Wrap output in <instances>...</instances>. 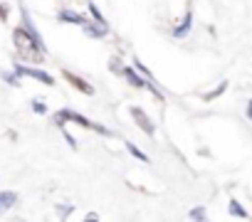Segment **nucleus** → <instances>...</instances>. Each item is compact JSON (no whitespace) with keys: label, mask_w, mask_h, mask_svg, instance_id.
I'll list each match as a JSON object with an SVG mask.
<instances>
[{"label":"nucleus","mask_w":252,"mask_h":222,"mask_svg":"<svg viewBox=\"0 0 252 222\" xmlns=\"http://www.w3.org/2000/svg\"><path fill=\"white\" fill-rule=\"evenodd\" d=\"M13 42H15V50L23 57H28V59H42L45 57V42H42V37L30 35L25 28H15L13 30Z\"/></svg>","instance_id":"obj_1"},{"label":"nucleus","mask_w":252,"mask_h":222,"mask_svg":"<svg viewBox=\"0 0 252 222\" xmlns=\"http://www.w3.org/2000/svg\"><path fill=\"white\" fill-rule=\"evenodd\" d=\"M57 126L60 129H64V124L67 121H74V124H79V126H84V129H94L96 134H101V136H111V131L109 129H104L101 124H94V121H89V119H84V116H79V114H74V111H69V109H62L60 114H57Z\"/></svg>","instance_id":"obj_2"},{"label":"nucleus","mask_w":252,"mask_h":222,"mask_svg":"<svg viewBox=\"0 0 252 222\" xmlns=\"http://www.w3.org/2000/svg\"><path fill=\"white\" fill-rule=\"evenodd\" d=\"M15 74H18V77H32V79H37V82H42V84H47V86H52V84H55V79H52L47 72H42V69H35V67L15 64Z\"/></svg>","instance_id":"obj_3"},{"label":"nucleus","mask_w":252,"mask_h":222,"mask_svg":"<svg viewBox=\"0 0 252 222\" xmlns=\"http://www.w3.org/2000/svg\"><path fill=\"white\" fill-rule=\"evenodd\" d=\"M131 116H134V121L139 124V129H141L146 136H154V131H156V129H154V121L146 116V111H144V109L134 106V109H131Z\"/></svg>","instance_id":"obj_4"},{"label":"nucleus","mask_w":252,"mask_h":222,"mask_svg":"<svg viewBox=\"0 0 252 222\" xmlns=\"http://www.w3.org/2000/svg\"><path fill=\"white\" fill-rule=\"evenodd\" d=\"M82 28H84V35H87V37H96V40L106 37V32H109V28H106L104 23H96V20H94V23H84Z\"/></svg>","instance_id":"obj_5"},{"label":"nucleus","mask_w":252,"mask_h":222,"mask_svg":"<svg viewBox=\"0 0 252 222\" xmlns=\"http://www.w3.org/2000/svg\"><path fill=\"white\" fill-rule=\"evenodd\" d=\"M64 77H67V82H69L72 86H77V89H79L82 94H87V96H92V94H94V89H92V86H89V84H87V82H84L82 77H77V74H72L69 69H64Z\"/></svg>","instance_id":"obj_6"},{"label":"nucleus","mask_w":252,"mask_h":222,"mask_svg":"<svg viewBox=\"0 0 252 222\" xmlns=\"http://www.w3.org/2000/svg\"><path fill=\"white\" fill-rule=\"evenodd\" d=\"M190 28H193V10H188L186 18H183V23L173 28V37H186L190 32Z\"/></svg>","instance_id":"obj_7"},{"label":"nucleus","mask_w":252,"mask_h":222,"mask_svg":"<svg viewBox=\"0 0 252 222\" xmlns=\"http://www.w3.org/2000/svg\"><path fill=\"white\" fill-rule=\"evenodd\" d=\"M15 202H18V195L13 190H3V193H0V212L15 207Z\"/></svg>","instance_id":"obj_8"},{"label":"nucleus","mask_w":252,"mask_h":222,"mask_svg":"<svg viewBox=\"0 0 252 222\" xmlns=\"http://www.w3.org/2000/svg\"><path fill=\"white\" fill-rule=\"evenodd\" d=\"M60 23H74V25H84L87 20H84L79 13H72V10H60Z\"/></svg>","instance_id":"obj_9"},{"label":"nucleus","mask_w":252,"mask_h":222,"mask_svg":"<svg viewBox=\"0 0 252 222\" xmlns=\"http://www.w3.org/2000/svg\"><path fill=\"white\" fill-rule=\"evenodd\" d=\"M126 148H129V153H131L134 158H139V161H144V163L149 161V156H146V153H144V151H141L139 146H134L131 141H126Z\"/></svg>","instance_id":"obj_10"},{"label":"nucleus","mask_w":252,"mask_h":222,"mask_svg":"<svg viewBox=\"0 0 252 222\" xmlns=\"http://www.w3.org/2000/svg\"><path fill=\"white\" fill-rule=\"evenodd\" d=\"M230 215H237V217H247V210L237 202V200H230Z\"/></svg>","instance_id":"obj_11"},{"label":"nucleus","mask_w":252,"mask_h":222,"mask_svg":"<svg viewBox=\"0 0 252 222\" xmlns=\"http://www.w3.org/2000/svg\"><path fill=\"white\" fill-rule=\"evenodd\" d=\"M32 111H35V114H47V104L42 99H35L32 101Z\"/></svg>","instance_id":"obj_12"},{"label":"nucleus","mask_w":252,"mask_h":222,"mask_svg":"<svg viewBox=\"0 0 252 222\" xmlns=\"http://www.w3.org/2000/svg\"><path fill=\"white\" fill-rule=\"evenodd\" d=\"M89 15H92V20H96V23H104V25H106V20L101 18V13H99V8H96L94 3H89Z\"/></svg>","instance_id":"obj_13"},{"label":"nucleus","mask_w":252,"mask_h":222,"mask_svg":"<svg viewBox=\"0 0 252 222\" xmlns=\"http://www.w3.org/2000/svg\"><path fill=\"white\" fill-rule=\"evenodd\" d=\"M0 77H3L8 84H13V86H20V79H18V74H8V72H0Z\"/></svg>","instance_id":"obj_14"},{"label":"nucleus","mask_w":252,"mask_h":222,"mask_svg":"<svg viewBox=\"0 0 252 222\" xmlns=\"http://www.w3.org/2000/svg\"><path fill=\"white\" fill-rule=\"evenodd\" d=\"M109 69H111V72H116V74H121V72H124V67H121V62H119L116 57H111V59H109Z\"/></svg>","instance_id":"obj_15"},{"label":"nucleus","mask_w":252,"mask_h":222,"mask_svg":"<svg viewBox=\"0 0 252 222\" xmlns=\"http://www.w3.org/2000/svg\"><path fill=\"white\" fill-rule=\"evenodd\" d=\"M225 89H227V82H222V84H220V86H218V89H215V91H210V94H208V96H205V99H208V101H210V99H215V96H220V94H222V91H225Z\"/></svg>","instance_id":"obj_16"},{"label":"nucleus","mask_w":252,"mask_h":222,"mask_svg":"<svg viewBox=\"0 0 252 222\" xmlns=\"http://www.w3.org/2000/svg\"><path fill=\"white\" fill-rule=\"evenodd\" d=\"M190 220H205V207H195V210H190Z\"/></svg>","instance_id":"obj_17"},{"label":"nucleus","mask_w":252,"mask_h":222,"mask_svg":"<svg viewBox=\"0 0 252 222\" xmlns=\"http://www.w3.org/2000/svg\"><path fill=\"white\" fill-rule=\"evenodd\" d=\"M0 20H8V5L0 3Z\"/></svg>","instance_id":"obj_18"},{"label":"nucleus","mask_w":252,"mask_h":222,"mask_svg":"<svg viewBox=\"0 0 252 222\" xmlns=\"http://www.w3.org/2000/svg\"><path fill=\"white\" fill-rule=\"evenodd\" d=\"M69 212H72V205H60V215L62 217H67Z\"/></svg>","instance_id":"obj_19"},{"label":"nucleus","mask_w":252,"mask_h":222,"mask_svg":"<svg viewBox=\"0 0 252 222\" xmlns=\"http://www.w3.org/2000/svg\"><path fill=\"white\" fill-rule=\"evenodd\" d=\"M64 139H67V143H69V146H72V148H77V141H74V139H72V136H69V134H67V131H64Z\"/></svg>","instance_id":"obj_20"},{"label":"nucleus","mask_w":252,"mask_h":222,"mask_svg":"<svg viewBox=\"0 0 252 222\" xmlns=\"http://www.w3.org/2000/svg\"><path fill=\"white\" fill-rule=\"evenodd\" d=\"M247 116H250V119H252V101H250V104H247Z\"/></svg>","instance_id":"obj_21"}]
</instances>
